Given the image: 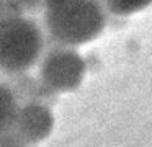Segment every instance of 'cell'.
<instances>
[{"instance_id": "obj_7", "label": "cell", "mask_w": 152, "mask_h": 147, "mask_svg": "<svg viewBox=\"0 0 152 147\" xmlns=\"http://www.w3.org/2000/svg\"><path fill=\"white\" fill-rule=\"evenodd\" d=\"M103 10L113 15H131V13L141 12L142 8L149 7L152 0H98Z\"/></svg>"}, {"instance_id": "obj_2", "label": "cell", "mask_w": 152, "mask_h": 147, "mask_svg": "<svg viewBox=\"0 0 152 147\" xmlns=\"http://www.w3.org/2000/svg\"><path fill=\"white\" fill-rule=\"evenodd\" d=\"M46 48L44 33L30 16H0V72H26Z\"/></svg>"}, {"instance_id": "obj_5", "label": "cell", "mask_w": 152, "mask_h": 147, "mask_svg": "<svg viewBox=\"0 0 152 147\" xmlns=\"http://www.w3.org/2000/svg\"><path fill=\"white\" fill-rule=\"evenodd\" d=\"M0 83L12 91L18 106L30 103L49 106L56 101V93L48 90L38 77H31L26 72H18V74L0 72Z\"/></svg>"}, {"instance_id": "obj_9", "label": "cell", "mask_w": 152, "mask_h": 147, "mask_svg": "<svg viewBox=\"0 0 152 147\" xmlns=\"http://www.w3.org/2000/svg\"><path fill=\"white\" fill-rule=\"evenodd\" d=\"M0 147H28V144L13 129H8L0 132Z\"/></svg>"}, {"instance_id": "obj_4", "label": "cell", "mask_w": 152, "mask_h": 147, "mask_svg": "<svg viewBox=\"0 0 152 147\" xmlns=\"http://www.w3.org/2000/svg\"><path fill=\"white\" fill-rule=\"evenodd\" d=\"M54 127V116L46 105L30 103L18 108L12 129L30 146L44 140Z\"/></svg>"}, {"instance_id": "obj_10", "label": "cell", "mask_w": 152, "mask_h": 147, "mask_svg": "<svg viewBox=\"0 0 152 147\" xmlns=\"http://www.w3.org/2000/svg\"><path fill=\"white\" fill-rule=\"evenodd\" d=\"M4 2L5 0H0V10H2V7H4Z\"/></svg>"}, {"instance_id": "obj_1", "label": "cell", "mask_w": 152, "mask_h": 147, "mask_svg": "<svg viewBox=\"0 0 152 147\" xmlns=\"http://www.w3.org/2000/svg\"><path fill=\"white\" fill-rule=\"evenodd\" d=\"M41 13L51 42L66 48L93 41L106 25L98 0H44Z\"/></svg>"}, {"instance_id": "obj_8", "label": "cell", "mask_w": 152, "mask_h": 147, "mask_svg": "<svg viewBox=\"0 0 152 147\" xmlns=\"http://www.w3.org/2000/svg\"><path fill=\"white\" fill-rule=\"evenodd\" d=\"M10 3H13L21 13H30V15H36L41 13L44 5V0H8Z\"/></svg>"}, {"instance_id": "obj_3", "label": "cell", "mask_w": 152, "mask_h": 147, "mask_svg": "<svg viewBox=\"0 0 152 147\" xmlns=\"http://www.w3.org/2000/svg\"><path fill=\"white\" fill-rule=\"evenodd\" d=\"M85 74V61L72 48L51 42L43 51L39 64V82L54 91H70L80 85Z\"/></svg>"}, {"instance_id": "obj_6", "label": "cell", "mask_w": 152, "mask_h": 147, "mask_svg": "<svg viewBox=\"0 0 152 147\" xmlns=\"http://www.w3.org/2000/svg\"><path fill=\"white\" fill-rule=\"evenodd\" d=\"M18 108L20 106L12 91L5 85L0 83V132L12 129Z\"/></svg>"}]
</instances>
